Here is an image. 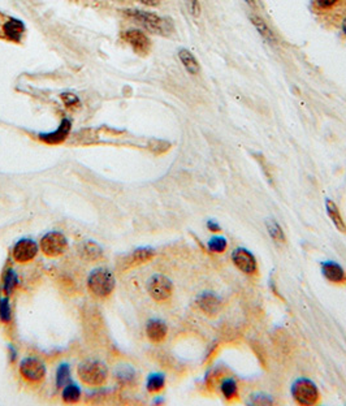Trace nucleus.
<instances>
[{
	"label": "nucleus",
	"mask_w": 346,
	"mask_h": 406,
	"mask_svg": "<svg viewBox=\"0 0 346 406\" xmlns=\"http://www.w3.org/2000/svg\"><path fill=\"white\" fill-rule=\"evenodd\" d=\"M78 376L83 384L90 387L102 386L108 378V369L100 360H85L78 366Z\"/></svg>",
	"instance_id": "nucleus-1"
},
{
	"label": "nucleus",
	"mask_w": 346,
	"mask_h": 406,
	"mask_svg": "<svg viewBox=\"0 0 346 406\" xmlns=\"http://www.w3.org/2000/svg\"><path fill=\"white\" fill-rule=\"evenodd\" d=\"M292 397L299 406H314L320 400V392L314 381L299 378L292 386Z\"/></svg>",
	"instance_id": "nucleus-2"
},
{
	"label": "nucleus",
	"mask_w": 346,
	"mask_h": 406,
	"mask_svg": "<svg viewBox=\"0 0 346 406\" xmlns=\"http://www.w3.org/2000/svg\"><path fill=\"white\" fill-rule=\"evenodd\" d=\"M125 13L151 33L167 34L172 29L171 22L168 20L155 13H151V12H143L140 11V9H128V11H125Z\"/></svg>",
	"instance_id": "nucleus-3"
},
{
	"label": "nucleus",
	"mask_w": 346,
	"mask_h": 406,
	"mask_svg": "<svg viewBox=\"0 0 346 406\" xmlns=\"http://www.w3.org/2000/svg\"><path fill=\"white\" fill-rule=\"evenodd\" d=\"M116 281L111 271L106 268H98L93 271L87 280L89 290L99 298H106L113 292Z\"/></svg>",
	"instance_id": "nucleus-4"
},
{
	"label": "nucleus",
	"mask_w": 346,
	"mask_h": 406,
	"mask_svg": "<svg viewBox=\"0 0 346 406\" xmlns=\"http://www.w3.org/2000/svg\"><path fill=\"white\" fill-rule=\"evenodd\" d=\"M147 292L154 301L164 302L171 298L172 292H173V284L164 275H152L147 280Z\"/></svg>",
	"instance_id": "nucleus-5"
},
{
	"label": "nucleus",
	"mask_w": 346,
	"mask_h": 406,
	"mask_svg": "<svg viewBox=\"0 0 346 406\" xmlns=\"http://www.w3.org/2000/svg\"><path fill=\"white\" fill-rule=\"evenodd\" d=\"M66 247H68V241L65 236L59 232H50L40 240V250L43 254L50 258L60 257L65 253Z\"/></svg>",
	"instance_id": "nucleus-6"
},
{
	"label": "nucleus",
	"mask_w": 346,
	"mask_h": 406,
	"mask_svg": "<svg viewBox=\"0 0 346 406\" xmlns=\"http://www.w3.org/2000/svg\"><path fill=\"white\" fill-rule=\"evenodd\" d=\"M20 372L22 378L30 383H39L46 376V366L38 358L28 357L21 360Z\"/></svg>",
	"instance_id": "nucleus-7"
},
{
	"label": "nucleus",
	"mask_w": 346,
	"mask_h": 406,
	"mask_svg": "<svg viewBox=\"0 0 346 406\" xmlns=\"http://www.w3.org/2000/svg\"><path fill=\"white\" fill-rule=\"evenodd\" d=\"M232 262L241 272L254 275L258 271V263L254 255L245 247H237L232 253Z\"/></svg>",
	"instance_id": "nucleus-8"
},
{
	"label": "nucleus",
	"mask_w": 346,
	"mask_h": 406,
	"mask_svg": "<svg viewBox=\"0 0 346 406\" xmlns=\"http://www.w3.org/2000/svg\"><path fill=\"white\" fill-rule=\"evenodd\" d=\"M12 254H13L14 260L18 263H28L37 257L38 245L33 240L24 238L14 245Z\"/></svg>",
	"instance_id": "nucleus-9"
},
{
	"label": "nucleus",
	"mask_w": 346,
	"mask_h": 406,
	"mask_svg": "<svg viewBox=\"0 0 346 406\" xmlns=\"http://www.w3.org/2000/svg\"><path fill=\"white\" fill-rule=\"evenodd\" d=\"M123 38L126 43H129L133 47V50L137 54L146 55L150 51L151 42H150L149 37L141 30H126L123 34Z\"/></svg>",
	"instance_id": "nucleus-10"
},
{
	"label": "nucleus",
	"mask_w": 346,
	"mask_h": 406,
	"mask_svg": "<svg viewBox=\"0 0 346 406\" xmlns=\"http://www.w3.org/2000/svg\"><path fill=\"white\" fill-rule=\"evenodd\" d=\"M197 305L203 314L209 315V317H214V315H216L220 311L221 300L215 293L204 292L198 296Z\"/></svg>",
	"instance_id": "nucleus-11"
},
{
	"label": "nucleus",
	"mask_w": 346,
	"mask_h": 406,
	"mask_svg": "<svg viewBox=\"0 0 346 406\" xmlns=\"http://www.w3.org/2000/svg\"><path fill=\"white\" fill-rule=\"evenodd\" d=\"M321 274L328 281L333 284L346 283V274L342 267L332 260H326L320 263Z\"/></svg>",
	"instance_id": "nucleus-12"
},
{
	"label": "nucleus",
	"mask_w": 346,
	"mask_h": 406,
	"mask_svg": "<svg viewBox=\"0 0 346 406\" xmlns=\"http://www.w3.org/2000/svg\"><path fill=\"white\" fill-rule=\"evenodd\" d=\"M155 257V252L150 247H140V249H135L134 252L130 253L125 259L123 260V268L124 269H129L133 268V267H137L140 264L146 263L149 260H151L152 258Z\"/></svg>",
	"instance_id": "nucleus-13"
},
{
	"label": "nucleus",
	"mask_w": 346,
	"mask_h": 406,
	"mask_svg": "<svg viewBox=\"0 0 346 406\" xmlns=\"http://www.w3.org/2000/svg\"><path fill=\"white\" fill-rule=\"evenodd\" d=\"M168 333V327L163 321L151 319L146 326V335L149 340L154 344H160L166 340Z\"/></svg>",
	"instance_id": "nucleus-14"
},
{
	"label": "nucleus",
	"mask_w": 346,
	"mask_h": 406,
	"mask_svg": "<svg viewBox=\"0 0 346 406\" xmlns=\"http://www.w3.org/2000/svg\"><path fill=\"white\" fill-rule=\"evenodd\" d=\"M71 126H72L71 121H69L68 119H64L56 130H54V132L51 133H43V134H39V138L43 141V142L49 143V145H57V143H61L66 137H68L69 132H71Z\"/></svg>",
	"instance_id": "nucleus-15"
},
{
	"label": "nucleus",
	"mask_w": 346,
	"mask_h": 406,
	"mask_svg": "<svg viewBox=\"0 0 346 406\" xmlns=\"http://www.w3.org/2000/svg\"><path fill=\"white\" fill-rule=\"evenodd\" d=\"M3 32L8 39L13 40V42H20L21 37L25 32V25L22 24V21L17 20V18H11L4 24Z\"/></svg>",
	"instance_id": "nucleus-16"
},
{
	"label": "nucleus",
	"mask_w": 346,
	"mask_h": 406,
	"mask_svg": "<svg viewBox=\"0 0 346 406\" xmlns=\"http://www.w3.org/2000/svg\"><path fill=\"white\" fill-rule=\"evenodd\" d=\"M326 210L327 214H328L329 219L332 220L333 225L336 227V229H338L340 232L345 233L346 232V224L342 219V215H341L340 210H338L337 205H336L333 200H331L329 198L326 199Z\"/></svg>",
	"instance_id": "nucleus-17"
},
{
	"label": "nucleus",
	"mask_w": 346,
	"mask_h": 406,
	"mask_svg": "<svg viewBox=\"0 0 346 406\" xmlns=\"http://www.w3.org/2000/svg\"><path fill=\"white\" fill-rule=\"evenodd\" d=\"M178 57H180L181 63H182V65L185 66V69L189 72L190 75H198V73H199L200 72L199 63H198L195 56L189 51V50L181 49L180 51H178Z\"/></svg>",
	"instance_id": "nucleus-18"
},
{
	"label": "nucleus",
	"mask_w": 346,
	"mask_h": 406,
	"mask_svg": "<svg viewBox=\"0 0 346 406\" xmlns=\"http://www.w3.org/2000/svg\"><path fill=\"white\" fill-rule=\"evenodd\" d=\"M250 21H251L252 25L255 26V29L258 30V33H259V34H261L262 37L267 40V42H269V43L278 42V39H276L273 32H272L271 29H269V26L267 25L266 21H264L263 18H261L259 16H257V14H251V16H250Z\"/></svg>",
	"instance_id": "nucleus-19"
},
{
	"label": "nucleus",
	"mask_w": 346,
	"mask_h": 406,
	"mask_svg": "<svg viewBox=\"0 0 346 406\" xmlns=\"http://www.w3.org/2000/svg\"><path fill=\"white\" fill-rule=\"evenodd\" d=\"M220 391H221V395H223V397L225 398V400L233 401L235 398L238 397V393H240V391H238L237 380L233 378L223 379L220 383Z\"/></svg>",
	"instance_id": "nucleus-20"
},
{
	"label": "nucleus",
	"mask_w": 346,
	"mask_h": 406,
	"mask_svg": "<svg viewBox=\"0 0 346 406\" xmlns=\"http://www.w3.org/2000/svg\"><path fill=\"white\" fill-rule=\"evenodd\" d=\"M80 254L86 260H97L102 257V249L93 241H86L81 245Z\"/></svg>",
	"instance_id": "nucleus-21"
},
{
	"label": "nucleus",
	"mask_w": 346,
	"mask_h": 406,
	"mask_svg": "<svg viewBox=\"0 0 346 406\" xmlns=\"http://www.w3.org/2000/svg\"><path fill=\"white\" fill-rule=\"evenodd\" d=\"M266 227L269 237L275 241V242L278 243L285 242V233H284L283 228H281V225L278 223V221L273 220V219H268V220L266 221Z\"/></svg>",
	"instance_id": "nucleus-22"
},
{
	"label": "nucleus",
	"mask_w": 346,
	"mask_h": 406,
	"mask_svg": "<svg viewBox=\"0 0 346 406\" xmlns=\"http://www.w3.org/2000/svg\"><path fill=\"white\" fill-rule=\"evenodd\" d=\"M17 285H18L17 274H16L12 268H8L6 271V274H4V278H3V292L6 293L7 296L12 295Z\"/></svg>",
	"instance_id": "nucleus-23"
},
{
	"label": "nucleus",
	"mask_w": 346,
	"mask_h": 406,
	"mask_svg": "<svg viewBox=\"0 0 346 406\" xmlns=\"http://www.w3.org/2000/svg\"><path fill=\"white\" fill-rule=\"evenodd\" d=\"M166 386V376L163 374H151L147 378V391L150 393L160 392Z\"/></svg>",
	"instance_id": "nucleus-24"
},
{
	"label": "nucleus",
	"mask_w": 346,
	"mask_h": 406,
	"mask_svg": "<svg viewBox=\"0 0 346 406\" xmlns=\"http://www.w3.org/2000/svg\"><path fill=\"white\" fill-rule=\"evenodd\" d=\"M63 400L68 403H76L81 398V389L76 384H68L63 387Z\"/></svg>",
	"instance_id": "nucleus-25"
},
{
	"label": "nucleus",
	"mask_w": 346,
	"mask_h": 406,
	"mask_svg": "<svg viewBox=\"0 0 346 406\" xmlns=\"http://www.w3.org/2000/svg\"><path fill=\"white\" fill-rule=\"evenodd\" d=\"M207 247H209L210 252L220 254V253L225 252L226 247H228V241L223 236H214L207 243Z\"/></svg>",
	"instance_id": "nucleus-26"
},
{
	"label": "nucleus",
	"mask_w": 346,
	"mask_h": 406,
	"mask_svg": "<svg viewBox=\"0 0 346 406\" xmlns=\"http://www.w3.org/2000/svg\"><path fill=\"white\" fill-rule=\"evenodd\" d=\"M0 321L4 324L11 323L12 321V309L8 298H0Z\"/></svg>",
	"instance_id": "nucleus-27"
},
{
	"label": "nucleus",
	"mask_w": 346,
	"mask_h": 406,
	"mask_svg": "<svg viewBox=\"0 0 346 406\" xmlns=\"http://www.w3.org/2000/svg\"><path fill=\"white\" fill-rule=\"evenodd\" d=\"M69 375H71V369H69L68 365L66 364L60 365L56 371V386L59 387V388L65 386L66 381L69 380Z\"/></svg>",
	"instance_id": "nucleus-28"
},
{
	"label": "nucleus",
	"mask_w": 346,
	"mask_h": 406,
	"mask_svg": "<svg viewBox=\"0 0 346 406\" xmlns=\"http://www.w3.org/2000/svg\"><path fill=\"white\" fill-rule=\"evenodd\" d=\"M116 374H118L119 380H121L123 383H129L134 379L135 371L129 365H121Z\"/></svg>",
	"instance_id": "nucleus-29"
},
{
	"label": "nucleus",
	"mask_w": 346,
	"mask_h": 406,
	"mask_svg": "<svg viewBox=\"0 0 346 406\" xmlns=\"http://www.w3.org/2000/svg\"><path fill=\"white\" fill-rule=\"evenodd\" d=\"M185 4L188 7V11L192 16L198 17L200 14V4L199 0H185Z\"/></svg>",
	"instance_id": "nucleus-30"
},
{
	"label": "nucleus",
	"mask_w": 346,
	"mask_h": 406,
	"mask_svg": "<svg viewBox=\"0 0 346 406\" xmlns=\"http://www.w3.org/2000/svg\"><path fill=\"white\" fill-rule=\"evenodd\" d=\"M61 98H63L64 103H65L66 107H73V106H78V104H80V100H78V98L76 97L75 94L64 93V94L61 95Z\"/></svg>",
	"instance_id": "nucleus-31"
},
{
	"label": "nucleus",
	"mask_w": 346,
	"mask_h": 406,
	"mask_svg": "<svg viewBox=\"0 0 346 406\" xmlns=\"http://www.w3.org/2000/svg\"><path fill=\"white\" fill-rule=\"evenodd\" d=\"M338 0H316L318 6L321 7V8H331V7L335 6Z\"/></svg>",
	"instance_id": "nucleus-32"
},
{
	"label": "nucleus",
	"mask_w": 346,
	"mask_h": 406,
	"mask_svg": "<svg viewBox=\"0 0 346 406\" xmlns=\"http://www.w3.org/2000/svg\"><path fill=\"white\" fill-rule=\"evenodd\" d=\"M207 228H209L211 232H220L221 231L220 224H219L218 221H215V220H209V221H207Z\"/></svg>",
	"instance_id": "nucleus-33"
},
{
	"label": "nucleus",
	"mask_w": 346,
	"mask_h": 406,
	"mask_svg": "<svg viewBox=\"0 0 346 406\" xmlns=\"http://www.w3.org/2000/svg\"><path fill=\"white\" fill-rule=\"evenodd\" d=\"M140 2L142 4H145V6H149V7H155L160 3V0H140Z\"/></svg>",
	"instance_id": "nucleus-34"
},
{
	"label": "nucleus",
	"mask_w": 346,
	"mask_h": 406,
	"mask_svg": "<svg viewBox=\"0 0 346 406\" xmlns=\"http://www.w3.org/2000/svg\"><path fill=\"white\" fill-rule=\"evenodd\" d=\"M9 349H11V353H12V359L11 360L13 362L14 358H16V350L13 349V346H12V345H9Z\"/></svg>",
	"instance_id": "nucleus-35"
},
{
	"label": "nucleus",
	"mask_w": 346,
	"mask_h": 406,
	"mask_svg": "<svg viewBox=\"0 0 346 406\" xmlns=\"http://www.w3.org/2000/svg\"><path fill=\"white\" fill-rule=\"evenodd\" d=\"M245 2H246L250 7H252V8H255V7H257V4H255V0H245Z\"/></svg>",
	"instance_id": "nucleus-36"
},
{
	"label": "nucleus",
	"mask_w": 346,
	"mask_h": 406,
	"mask_svg": "<svg viewBox=\"0 0 346 406\" xmlns=\"http://www.w3.org/2000/svg\"><path fill=\"white\" fill-rule=\"evenodd\" d=\"M342 32H343V34L346 35V17L343 18V21H342Z\"/></svg>",
	"instance_id": "nucleus-37"
}]
</instances>
